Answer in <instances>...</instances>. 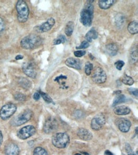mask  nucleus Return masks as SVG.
<instances>
[{
    "label": "nucleus",
    "instance_id": "f257e3e1",
    "mask_svg": "<svg viewBox=\"0 0 138 155\" xmlns=\"http://www.w3.org/2000/svg\"><path fill=\"white\" fill-rule=\"evenodd\" d=\"M42 39L36 34H31L25 36L21 41L22 48L25 50H31L35 48L42 44Z\"/></svg>",
    "mask_w": 138,
    "mask_h": 155
},
{
    "label": "nucleus",
    "instance_id": "f03ea898",
    "mask_svg": "<svg viewBox=\"0 0 138 155\" xmlns=\"http://www.w3.org/2000/svg\"><path fill=\"white\" fill-rule=\"evenodd\" d=\"M94 17V6L87 3L80 13V21L83 25L89 27L92 25Z\"/></svg>",
    "mask_w": 138,
    "mask_h": 155
},
{
    "label": "nucleus",
    "instance_id": "7ed1b4c3",
    "mask_svg": "<svg viewBox=\"0 0 138 155\" xmlns=\"http://www.w3.org/2000/svg\"><path fill=\"white\" fill-rule=\"evenodd\" d=\"M16 10L18 21L21 23L26 22L29 15V10L26 3L23 0H19L16 4Z\"/></svg>",
    "mask_w": 138,
    "mask_h": 155
},
{
    "label": "nucleus",
    "instance_id": "20e7f679",
    "mask_svg": "<svg viewBox=\"0 0 138 155\" xmlns=\"http://www.w3.org/2000/svg\"><path fill=\"white\" fill-rule=\"evenodd\" d=\"M70 136L66 133H57L52 139L53 145L55 147L63 149L66 148L70 143Z\"/></svg>",
    "mask_w": 138,
    "mask_h": 155
},
{
    "label": "nucleus",
    "instance_id": "39448f33",
    "mask_svg": "<svg viewBox=\"0 0 138 155\" xmlns=\"http://www.w3.org/2000/svg\"><path fill=\"white\" fill-rule=\"evenodd\" d=\"M33 112L30 110H25L21 113H20L18 116L14 118L11 123L13 126L18 127L22 125L25 124V123L29 121L31 117L33 116Z\"/></svg>",
    "mask_w": 138,
    "mask_h": 155
},
{
    "label": "nucleus",
    "instance_id": "423d86ee",
    "mask_svg": "<svg viewBox=\"0 0 138 155\" xmlns=\"http://www.w3.org/2000/svg\"><path fill=\"white\" fill-rule=\"evenodd\" d=\"M16 111L17 106L12 103H8L1 108L0 110V117L3 120H8L15 113Z\"/></svg>",
    "mask_w": 138,
    "mask_h": 155
},
{
    "label": "nucleus",
    "instance_id": "0eeeda50",
    "mask_svg": "<svg viewBox=\"0 0 138 155\" xmlns=\"http://www.w3.org/2000/svg\"><path fill=\"white\" fill-rule=\"evenodd\" d=\"M36 128L33 125H27L21 128L17 132V137L22 140H25L34 136L36 133Z\"/></svg>",
    "mask_w": 138,
    "mask_h": 155
},
{
    "label": "nucleus",
    "instance_id": "6e6552de",
    "mask_svg": "<svg viewBox=\"0 0 138 155\" xmlns=\"http://www.w3.org/2000/svg\"><path fill=\"white\" fill-rule=\"evenodd\" d=\"M92 79L96 83H104L107 79V76L102 68L97 67L92 74Z\"/></svg>",
    "mask_w": 138,
    "mask_h": 155
},
{
    "label": "nucleus",
    "instance_id": "1a4fd4ad",
    "mask_svg": "<svg viewBox=\"0 0 138 155\" xmlns=\"http://www.w3.org/2000/svg\"><path fill=\"white\" fill-rule=\"evenodd\" d=\"M59 127L58 122L54 118L50 117L48 118L44 125V131L46 134H51L56 131Z\"/></svg>",
    "mask_w": 138,
    "mask_h": 155
},
{
    "label": "nucleus",
    "instance_id": "9d476101",
    "mask_svg": "<svg viewBox=\"0 0 138 155\" xmlns=\"http://www.w3.org/2000/svg\"><path fill=\"white\" fill-rule=\"evenodd\" d=\"M106 123V118L102 114H99L92 120L91 128L94 130H99Z\"/></svg>",
    "mask_w": 138,
    "mask_h": 155
},
{
    "label": "nucleus",
    "instance_id": "9b49d317",
    "mask_svg": "<svg viewBox=\"0 0 138 155\" xmlns=\"http://www.w3.org/2000/svg\"><path fill=\"white\" fill-rule=\"evenodd\" d=\"M22 70L26 75L31 78H35L37 74L35 65L32 62H25L22 65Z\"/></svg>",
    "mask_w": 138,
    "mask_h": 155
},
{
    "label": "nucleus",
    "instance_id": "f8f14e48",
    "mask_svg": "<svg viewBox=\"0 0 138 155\" xmlns=\"http://www.w3.org/2000/svg\"><path fill=\"white\" fill-rule=\"evenodd\" d=\"M117 125L118 127H119V129L122 132L126 133L130 130L131 127V122L127 119H119Z\"/></svg>",
    "mask_w": 138,
    "mask_h": 155
},
{
    "label": "nucleus",
    "instance_id": "ddd939ff",
    "mask_svg": "<svg viewBox=\"0 0 138 155\" xmlns=\"http://www.w3.org/2000/svg\"><path fill=\"white\" fill-rule=\"evenodd\" d=\"M77 136L79 137L80 139H81L85 141H88L92 139V134L87 129L81 128H79L77 131Z\"/></svg>",
    "mask_w": 138,
    "mask_h": 155
},
{
    "label": "nucleus",
    "instance_id": "4468645a",
    "mask_svg": "<svg viewBox=\"0 0 138 155\" xmlns=\"http://www.w3.org/2000/svg\"><path fill=\"white\" fill-rule=\"evenodd\" d=\"M56 21L53 18H50L48 19L47 21L43 23L42 25H40L38 27V30L40 32L42 33H45L47 32V31H50L52 27L54 24H55Z\"/></svg>",
    "mask_w": 138,
    "mask_h": 155
},
{
    "label": "nucleus",
    "instance_id": "2eb2a0df",
    "mask_svg": "<svg viewBox=\"0 0 138 155\" xmlns=\"http://www.w3.org/2000/svg\"><path fill=\"white\" fill-rule=\"evenodd\" d=\"M19 153L20 150L18 146L14 143H10L6 146L5 155H19Z\"/></svg>",
    "mask_w": 138,
    "mask_h": 155
},
{
    "label": "nucleus",
    "instance_id": "dca6fc26",
    "mask_svg": "<svg viewBox=\"0 0 138 155\" xmlns=\"http://www.w3.org/2000/svg\"><path fill=\"white\" fill-rule=\"evenodd\" d=\"M65 63L68 67L76 69H81L82 68L81 62L78 59H74L73 57H70V58H68L66 61Z\"/></svg>",
    "mask_w": 138,
    "mask_h": 155
},
{
    "label": "nucleus",
    "instance_id": "f3484780",
    "mask_svg": "<svg viewBox=\"0 0 138 155\" xmlns=\"http://www.w3.org/2000/svg\"><path fill=\"white\" fill-rule=\"evenodd\" d=\"M114 113L117 115H127L131 113V110L126 106H117L114 109Z\"/></svg>",
    "mask_w": 138,
    "mask_h": 155
},
{
    "label": "nucleus",
    "instance_id": "a211bd4d",
    "mask_svg": "<svg viewBox=\"0 0 138 155\" xmlns=\"http://www.w3.org/2000/svg\"><path fill=\"white\" fill-rule=\"evenodd\" d=\"M118 51H119V48L116 44L110 43L106 46V51L110 56H115L118 53Z\"/></svg>",
    "mask_w": 138,
    "mask_h": 155
},
{
    "label": "nucleus",
    "instance_id": "6ab92c4d",
    "mask_svg": "<svg viewBox=\"0 0 138 155\" xmlns=\"http://www.w3.org/2000/svg\"><path fill=\"white\" fill-rule=\"evenodd\" d=\"M116 1L114 0H100L99 1V7L102 10H106L113 6Z\"/></svg>",
    "mask_w": 138,
    "mask_h": 155
},
{
    "label": "nucleus",
    "instance_id": "aec40b11",
    "mask_svg": "<svg viewBox=\"0 0 138 155\" xmlns=\"http://www.w3.org/2000/svg\"><path fill=\"white\" fill-rule=\"evenodd\" d=\"M97 37H98V33L94 28H92L85 35V38L88 43L91 42L94 39H97Z\"/></svg>",
    "mask_w": 138,
    "mask_h": 155
},
{
    "label": "nucleus",
    "instance_id": "412c9836",
    "mask_svg": "<svg viewBox=\"0 0 138 155\" xmlns=\"http://www.w3.org/2000/svg\"><path fill=\"white\" fill-rule=\"evenodd\" d=\"M128 31L131 34H137L138 32V24L136 21L131 22L128 25Z\"/></svg>",
    "mask_w": 138,
    "mask_h": 155
},
{
    "label": "nucleus",
    "instance_id": "4be33fe9",
    "mask_svg": "<svg viewBox=\"0 0 138 155\" xmlns=\"http://www.w3.org/2000/svg\"><path fill=\"white\" fill-rule=\"evenodd\" d=\"M137 48H133L132 49L130 52V59H129V62L131 64H134L137 61Z\"/></svg>",
    "mask_w": 138,
    "mask_h": 155
},
{
    "label": "nucleus",
    "instance_id": "5701e85b",
    "mask_svg": "<svg viewBox=\"0 0 138 155\" xmlns=\"http://www.w3.org/2000/svg\"><path fill=\"white\" fill-rule=\"evenodd\" d=\"M74 23L73 22L70 21L68 22V24L66 25V28H65V33L67 36H71V34H73V31H74Z\"/></svg>",
    "mask_w": 138,
    "mask_h": 155
},
{
    "label": "nucleus",
    "instance_id": "b1692460",
    "mask_svg": "<svg viewBox=\"0 0 138 155\" xmlns=\"http://www.w3.org/2000/svg\"><path fill=\"white\" fill-rule=\"evenodd\" d=\"M19 84L24 88L28 89L31 87V82L29 80L25 78H22L19 80Z\"/></svg>",
    "mask_w": 138,
    "mask_h": 155
},
{
    "label": "nucleus",
    "instance_id": "393cba45",
    "mask_svg": "<svg viewBox=\"0 0 138 155\" xmlns=\"http://www.w3.org/2000/svg\"><path fill=\"white\" fill-rule=\"evenodd\" d=\"M122 82L123 83L127 85H133L134 83V80L133 79V78L127 76V74H124L122 78Z\"/></svg>",
    "mask_w": 138,
    "mask_h": 155
},
{
    "label": "nucleus",
    "instance_id": "a878e982",
    "mask_svg": "<svg viewBox=\"0 0 138 155\" xmlns=\"http://www.w3.org/2000/svg\"><path fill=\"white\" fill-rule=\"evenodd\" d=\"M126 100V97L125 96H123L122 94H119L115 99L113 101V106H116L119 104H121V103L125 102Z\"/></svg>",
    "mask_w": 138,
    "mask_h": 155
},
{
    "label": "nucleus",
    "instance_id": "bb28decb",
    "mask_svg": "<svg viewBox=\"0 0 138 155\" xmlns=\"http://www.w3.org/2000/svg\"><path fill=\"white\" fill-rule=\"evenodd\" d=\"M33 155H48L47 151L41 147H37L33 151Z\"/></svg>",
    "mask_w": 138,
    "mask_h": 155
},
{
    "label": "nucleus",
    "instance_id": "cd10ccee",
    "mask_svg": "<svg viewBox=\"0 0 138 155\" xmlns=\"http://www.w3.org/2000/svg\"><path fill=\"white\" fill-rule=\"evenodd\" d=\"M92 69H93V64L89 62H86L85 65V74H87V76L90 75L92 73Z\"/></svg>",
    "mask_w": 138,
    "mask_h": 155
},
{
    "label": "nucleus",
    "instance_id": "c85d7f7f",
    "mask_svg": "<svg viewBox=\"0 0 138 155\" xmlns=\"http://www.w3.org/2000/svg\"><path fill=\"white\" fill-rule=\"evenodd\" d=\"M125 17L123 16L122 14H119V15H117V16L116 17V24L117 25H119V26H122V25L123 24V23H124L125 21Z\"/></svg>",
    "mask_w": 138,
    "mask_h": 155
},
{
    "label": "nucleus",
    "instance_id": "c756f323",
    "mask_svg": "<svg viewBox=\"0 0 138 155\" xmlns=\"http://www.w3.org/2000/svg\"><path fill=\"white\" fill-rule=\"evenodd\" d=\"M65 41H66L65 36H63V35H60L56 39L54 40V45H59L61 43H65Z\"/></svg>",
    "mask_w": 138,
    "mask_h": 155
},
{
    "label": "nucleus",
    "instance_id": "7c9ffc66",
    "mask_svg": "<svg viewBox=\"0 0 138 155\" xmlns=\"http://www.w3.org/2000/svg\"><path fill=\"white\" fill-rule=\"evenodd\" d=\"M14 98L19 101H24L25 100V96L22 93H16L14 95Z\"/></svg>",
    "mask_w": 138,
    "mask_h": 155
},
{
    "label": "nucleus",
    "instance_id": "2f4dec72",
    "mask_svg": "<svg viewBox=\"0 0 138 155\" xmlns=\"http://www.w3.org/2000/svg\"><path fill=\"white\" fill-rule=\"evenodd\" d=\"M40 94L42 96L43 99H44V100L45 102H47V103H54L52 99L50 98V97L48 96V94L44 93V92H40Z\"/></svg>",
    "mask_w": 138,
    "mask_h": 155
},
{
    "label": "nucleus",
    "instance_id": "473e14b6",
    "mask_svg": "<svg viewBox=\"0 0 138 155\" xmlns=\"http://www.w3.org/2000/svg\"><path fill=\"white\" fill-rule=\"evenodd\" d=\"M125 150H126V152H127V153L129 155H136V154H135L134 151L133 150V149H132L131 146L129 145V144H126V145H125Z\"/></svg>",
    "mask_w": 138,
    "mask_h": 155
},
{
    "label": "nucleus",
    "instance_id": "72a5a7b5",
    "mask_svg": "<svg viewBox=\"0 0 138 155\" xmlns=\"http://www.w3.org/2000/svg\"><path fill=\"white\" fill-rule=\"evenodd\" d=\"M125 65V63L122 61H119L115 63V67L118 70H121L122 68L123 67V65Z\"/></svg>",
    "mask_w": 138,
    "mask_h": 155
},
{
    "label": "nucleus",
    "instance_id": "f704fd0d",
    "mask_svg": "<svg viewBox=\"0 0 138 155\" xmlns=\"http://www.w3.org/2000/svg\"><path fill=\"white\" fill-rule=\"evenodd\" d=\"M89 43L87 41H84L82 42L81 45H80L79 47H77V49H85V48H87L89 47Z\"/></svg>",
    "mask_w": 138,
    "mask_h": 155
},
{
    "label": "nucleus",
    "instance_id": "c9c22d12",
    "mask_svg": "<svg viewBox=\"0 0 138 155\" xmlns=\"http://www.w3.org/2000/svg\"><path fill=\"white\" fill-rule=\"evenodd\" d=\"M86 53V51L84 50H78L75 51L74 52V55L76 57H81L83 55H85Z\"/></svg>",
    "mask_w": 138,
    "mask_h": 155
},
{
    "label": "nucleus",
    "instance_id": "e433bc0d",
    "mask_svg": "<svg viewBox=\"0 0 138 155\" xmlns=\"http://www.w3.org/2000/svg\"><path fill=\"white\" fill-rule=\"evenodd\" d=\"M129 92L131 94H133L134 96L137 97V89L136 88H129Z\"/></svg>",
    "mask_w": 138,
    "mask_h": 155
},
{
    "label": "nucleus",
    "instance_id": "4c0bfd02",
    "mask_svg": "<svg viewBox=\"0 0 138 155\" xmlns=\"http://www.w3.org/2000/svg\"><path fill=\"white\" fill-rule=\"evenodd\" d=\"M5 29V22L1 17H0V33H1Z\"/></svg>",
    "mask_w": 138,
    "mask_h": 155
},
{
    "label": "nucleus",
    "instance_id": "58836bf2",
    "mask_svg": "<svg viewBox=\"0 0 138 155\" xmlns=\"http://www.w3.org/2000/svg\"><path fill=\"white\" fill-rule=\"evenodd\" d=\"M40 98V94L39 92H35L33 96V99L35 100H38Z\"/></svg>",
    "mask_w": 138,
    "mask_h": 155
},
{
    "label": "nucleus",
    "instance_id": "ea45409f",
    "mask_svg": "<svg viewBox=\"0 0 138 155\" xmlns=\"http://www.w3.org/2000/svg\"><path fill=\"white\" fill-rule=\"evenodd\" d=\"M3 140V136L1 131H0V146H1L2 144Z\"/></svg>",
    "mask_w": 138,
    "mask_h": 155
},
{
    "label": "nucleus",
    "instance_id": "a19ab883",
    "mask_svg": "<svg viewBox=\"0 0 138 155\" xmlns=\"http://www.w3.org/2000/svg\"><path fill=\"white\" fill-rule=\"evenodd\" d=\"M105 155H114V154L113 153H112L111 151H109V150H106L105 152Z\"/></svg>",
    "mask_w": 138,
    "mask_h": 155
},
{
    "label": "nucleus",
    "instance_id": "79ce46f5",
    "mask_svg": "<svg viewBox=\"0 0 138 155\" xmlns=\"http://www.w3.org/2000/svg\"><path fill=\"white\" fill-rule=\"evenodd\" d=\"M23 58H24V57H23V56L21 55H18L15 57V59H16V60H21V59H22Z\"/></svg>",
    "mask_w": 138,
    "mask_h": 155
},
{
    "label": "nucleus",
    "instance_id": "37998d69",
    "mask_svg": "<svg viewBox=\"0 0 138 155\" xmlns=\"http://www.w3.org/2000/svg\"><path fill=\"white\" fill-rule=\"evenodd\" d=\"M114 94H118V95H119L121 94V91L120 90H119V91H116V92H115Z\"/></svg>",
    "mask_w": 138,
    "mask_h": 155
},
{
    "label": "nucleus",
    "instance_id": "c03bdc74",
    "mask_svg": "<svg viewBox=\"0 0 138 155\" xmlns=\"http://www.w3.org/2000/svg\"><path fill=\"white\" fill-rule=\"evenodd\" d=\"M74 155H82V154H80V153H76V154H75Z\"/></svg>",
    "mask_w": 138,
    "mask_h": 155
}]
</instances>
